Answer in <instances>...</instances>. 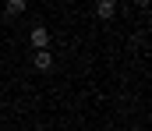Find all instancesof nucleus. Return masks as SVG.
I'll use <instances>...</instances> for the list:
<instances>
[{"instance_id": "7ed1b4c3", "label": "nucleus", "mask_w": 152, "mask_h": 131, "mask_svg": "<svg viewBox=\"0 0 152 131\" xmlns=\"http://www.w3.org/2000/svg\"><path fill=\"white\" fill-rule=\"evenodd\" d=\"M96 14H99L103 21L113 18V14H117V4H113V0H99V4H96Z\"/></svg>"}, {"instance_id": "f257e3e1", "label": "nucleus", "mask_w": 152, "mask_h": 131, "mask_svg": "<svg viewBox=\"0 0 152 131\" xmlns=\"http://www.w3.org/2000/svg\"><path fill=\"white\" fill-rule=\"evenodd\" d=\"M32 46L36 50H50V29L46 25H36L32 29Z\"/></svg>"}, {"instance_id": "f03ea898", "label": "nucleus", "mask_w": 152, "mask_h": 131, "mask_svg": "<svg viewBox=\"0 0 152 131\" xmlns=\"http://www.w3.org/2000/svg\"><path fill=\"white\" fill-rule=\"evenodd\" d=\"M32 64H36V71H50V67H53V57H50V50H36Z\"/></svg>"}, {"instance_id": "20e7f679", "label": "nucleus", "mask_w": 152, "mask_h": 131, "mask_svg": "<svg viewBox=\"0 0 152 131\" xmlns=\"http://www.w3.org/2000/svg\"><path fill=\"white\" fill-rule=\"evenodd\" d=\"M25 7H28L25 0H7V7H4V14H7V18H18V14H25Z\"/></svg>"}]
</instances>
